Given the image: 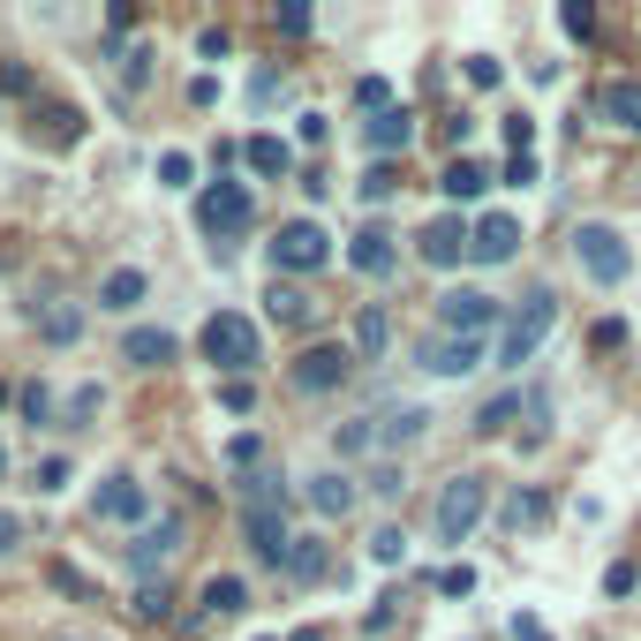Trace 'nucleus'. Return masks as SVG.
Segmentation results:
<instances>
[{"label":"nucleus","mask_w":641,"mask_h":641,"mask_svg":"<svg viewBox=\"0 0 641 641\" xmlns=\"http://www.w3.org/2000/svg\"><path fill=\"white\" fill-rule=\"evenodd\" d=\"M264 318H272V324H302V318H310V295H302L295 279H272V295H264Z\"/></svg>","instance_id":"5701e85b"},{"label":"nucleus","mask_w":641,"mask_h":641,"mask_svg":"<svg viewBox=\"0 0 641 641\" xmlns=\"http://www.w3.org/2000/svg\"><path fill=\"white\" fill-rule=\"evenodd\" d=\"M302 499H310L324 520H340V513H355V483H347V476H310V491H302Z\"/></svg>","instance_id":"412c9836"},{"label":"nucleus","mask_w":641,"mask_h":641,"mask_svg":"<svg viewBox=\"0 0 641 641\" xmlns=\"http://www.w3.org/2000/svg\"><path fill=\"white\" fill-rule=\"evenodd\" d=\"M0 468H8V453H0Z\"/></svg>","instance_id":"6e6d98bb"},{"label":"nucleus","mask_w":641,"mask_h":641,"mask_svg":"<svg viewBox=\"0 0 641 641\" xmlns=\"http://www.w3.org/2000/svg\"><path fill=\"white\" fill-rule=\"evenodd\" d=\"M144 302V272L122 264V272H106V287H99V310H136Z\"/></svg>","instance_id":"b1692460"},{"label":"nucleus","mask_w":641,"mask_h":641,"mask_svg":"<svg viewBox=\"0 0 641 641\" xmlns=\"http://www.w3.org/2000/svg\"><path fill=\"white\" fill-rule=\"evenodd\" d=\"M408 136H415V122H408L400 106H392V114H370V122H363V144H370L378 159H392V151H408Z\"/></svg>","instance_id":"aec40b11"},{"label":"nucleus","mask_w":641,"mask_h":641,"mask_svg":"<svg viewBox=\"0 0 641 641\" xmlns=\"http://www.w3.org/2000/svg\"><path fill=\"white\" fill-rule=\"evenodd\" d=\"M250 219H256V196L242 190V182H211V190L196 196V227L211 234L219 256L234 250V234H250Z\"/></svg>","instance_id":"f03ea898"},{"label":"nucleus","mask_w":641,"mask_h":641,"mask_svg":"<svg viewBox=\"0 0 641 641\" xmlns=\"http://www.w3.org/2000/svg\"><path fill=\"white\" fill-rule=\"evenodd\" d=\"M634 559H619V566H611V574H604V588H611V596H627V588H634Z\"/></svg>","instance_id":"de8ad7c7"},{"label":"nucleus","mask_w":641,"mask_h":641,"mask_svg":"<svg viewBox=\"0 0 641 641\" xmlns=\"http://www.w3.org/2000/svg\"><path fill=\"white\" fill-rule=\"evenodd\" d=\"M242 159H250V174H264V182L295 174V144H287V136H250V144H242Z\"/></svg>","instance_id":"a211bd4d"},{"label":"nucleus","mask_w":641,"mask_h":641,"mask_svg":"<svg viewBox=\"0 0 641 641\" xmlns=\"http://www.w3.org/2000/svg\"><path fill=\"white\" fill-rule=\"evenodd\" d=\"M174 551H182V520H174V513H159V520L128 543V566H136V574H151V566H167Z\"/></svg>","instance_id":"9b49d317"},{"label":"nucleus","mask_w":641,"mask_h":641,"mask_svg":"<svg viewBox=\"0 0 641 641\" xmlns=\"http://www.w3.org/2000/svg\"><path fill=\"white\" fill-rule=\"evenodd\" d=\"M551 324H559V295H528V302L506 318V332H499V363H506V370L528 363V355L551 340Z\"/></svg>","instance_id":"7ed1b4c3"},{"label":"nucleus","mask_w":641,"mask_h":641,"mask_svg":"<svg viewBox=\"0 0 641 641\" xmlns=\"http://www.w3.org/2000/svg\"><path fill=\"white\" fill-rule=\"evenodd\" d=\"M574 256H581V272H588L596 287H619V279L634 272V250H627L611 227H574Z\"/></svg>","instance_id":"39448f33"},{"label":"nucleus","mask_w":641,"mask_h":641,"mask_svg":"<svg viewBox=\"0 0 641 641\" xmlns=\"http://www.w3.org/2000/svg\"><path fill=\"white\" fill-rule=\"evenodd\" d=\"M295 641H324V634H295Z\"/></svg>","instance_id":"5fc2aeb1"},{"label":"nucleus","mask_w":641,"mask_h":641,"mask_svg":"<svg viewBox=\"0 0 641 641\" xmlns=\"http://www.w3.org/2000/svg\"><path fill=\"white\" fill-rule=\"evenodd\" d=\"M438 190H446L453 204H468V196H483V190H491V174H483L476 159H453L446 174H438Z\"/></svg>","instance_id":"393cba45"},{"label":"nucleus","mask_w":641,"mask_h":641,"mask_svg":"<svg viewBox=\"0 0 641 641\" xmlns=\"http://www.w3.org/2000/svg\"><path fill=\"white\" fill-rule=\"evenodd\" d=\"M23 415L46 423V415H54V392H46V385H23Z\"/></svg>","instance_id":"79ce46f5"},{"label":"nucleus","mask_w":641,"mask_h":641,"mask_svg":"<svg viewBox=\"0 0 641 641\" xmlns=\"http://www.w3.org/2000/svg\"><path fill=\"white\" fill-rule=\"evenodd\" d=\"M272 23H279L287 38H302V31H310V8H302V0H287V8H272Z\"/></svg>","instance_id":"ea45409f"},{"label":"nucleus","mask_w":641,"mask_h":641,"mask_svg":"<svg viewBox=\"0 0 641 641\" xmlns=\"http://www.w3.org/2000/svg\"><path fill=\"white\" fill-rule=\"evenodd\" d=\"M287 574H295V581H318V574H324V543H318V536H295V551H287Z\"/></svg>","instance_id":"a878e982"},{"label":"nucleus","mask_w":641,"mask_h":641,"mask_svg":"<svg viewBox=\"0 0 641 641\" xmlns=\"http://www.w3.org/2000/svg\"><path fill=\"white\" fill-rule=\"evenodd\" d=\"M347 370H355V355H347V347H332V340H318V347H302V355H295V370H287V378L302 385V392H332V385H347Z\"/></svg>","instance_id":"1a4fd4ad"},{"label":"nucleus","mask_w":641,"mask_h":641,"mask_svg":"<svg viewBox=\"0 0 641 641\" xmlns=\"http://www.w3.org/2000/svg\"><path fill=\"white\" fill-rule=\"evenodd\" d=\"M355 106H363V114H392V83H385V76H363V83H355Z\"/></svg>","instance_id":"7c9ffc66"},{"label":"nucleus","mask_w":641,"mask_h":641,"mask_svg":"<svg viewBox=\"0 0 641 641\" xmlns=\"http://www.w3.org/2000/svg\"><path fill=\"white\" fill-rule=\"evenodd\" d=\"M136 611H144V619H167V581H144V588H136Z\"/></svg>","instance_id":"a19ab883"},{"label":"nucleus","mask_w":641,"mask_h":641,"mask_svg":"<svg viewBox=\"0 0 641 641\" xmlns=\"http://www.w3.org/2000/svg\"><path fill=\"white\" fill-rule=\"evenodd\" d=\"M332 446H340V453H370V446H378V423H347Z\"/></svg>","instance_id":"58836bf2"},{"label":"nucleus","mask_w":641,"mask_h":641,"mask_svg":"<svg viewBox=\"0 0 641 641\" xmlns=\"http://www.w3.org/2000/svg\"><path fill=\"white\" fill-rule=\"evenodd\" d=\"M159 182H167V190H190V182H196V159H190V151H167V159H159Z\"/></svg>","instance_id":"72a5a7b5"},{"label":"nucleus","mask_w":641,"mask_h":641,"mask_svg":"<svg viewBox=\"0 0 641 641\" xmlns=\"http://www.w3.org/2000/svg\"><path fill=\"white\" fill-rule=\"evenodd\" d=\"M499 182H506V190H528V182H536V159H528V151H520V159H506V174H499Z\"/></svg>","instance_id":"c03bdc74"},{"label":"nucleus","mask_w":641,"mask_h":641,"mask_svg":"<svg viewBox=\"0 0 641 641\" xmlns=\"http://www.w3.org/2000/svg\"><path fill=\"white\" fill-rule=\"evenodd\" d=\"M370 559H378V566H400V559H408V536H400V528H378V536H370Z\"/></svg>","instance_id":"f704fd0d"},{"label":"nucleus","mask_w":641,"mask_h":641,"mask_svg":"<svg viewBox=\"0 0 641 641\" xmlns=\"http://www.w3.org/2000/svg\"><path fill=\"white\" fill-rule=\"evenodd\" d=\"M483 506H491V483H483V476H453L446 491H438V513H431L438 543H460V536L483 520Z\"/></svg>","instance_id":"20e7f679"},{"label":"nucleus","mask_w":641,"mask_h":641,"mask_svg":"<svg viewBox=\"0 0 641 641\" xmlns=\"http://www.w3.org/2000/svg\"><path fill=\"white\" fill-rule=\"evenodd\" d=\"M196 604H204V619H234V611L250 604V581H242V574H211Z\"/></svg>","instance_id":"6ab92c4d"},{"label":"nucleus","mask_w":641,"mask_h":641,"mask_svg":"<svg viewBox=\"0 0 641 641\" xmlns=\"http://www.w3.org/2000/svg\"><path fill=\"white\" fill-rule=\"evenodd\" d=\"M91 415H99V385H83V392L68 400V423H91Z\"/></svg>","instance_id":"49530a36"},{"label":"nucleus","mask_w":641,"mask_h":641,"mask_svg":"<svg viewBox=\"0 0 641 641\" xmlns=\"http://www.w3.org/2000/svg\"><path fill=\"white\" fill-rule=\"evenodd\" d=\"M15 543H23V520H15V513L0 506V559H8V551H15Z\"/></svg>","instance_id":"8fccbe9b"},{"label":"nucleus","mask_w":641,"mask_h":641,"mask_svg":"<svg viewBox=\"0 0 641 641\" xmlns=\"http://www.w3.org/2000/svg\"><path fill=\"white\" fill-rule=\"evenodd\" d=\"M596 106H604V122H611V128H627V136H641V83H634V76H611Z\"/></svg>","instance_id":"f3484780"},{"label":"nucleus","mask_w":641,"mask_h":641,"mask_svg":"<svg viewBox=\"0 0 641 641\" xmlns=\"http://www.w3.org/2000/svg\"><path fill=\"white\" fill-rule=\"evenodd\" d=\"M144 513H151V491L136 476H106L99 483V520H144Z\"/></svg>","instance_id":"ddd939ff"},{"label":"nucleus","mask_w":641,"mask_h":641,"mask_svg":"<svg viewBox=\"0 0 641 641\" xmlns=\"http://www.w3.org/2000/svg\"><path fill=\"white\" fill-rule=\"evenodd\" d=\"M438 588H446V596H468V588H476V574H468V566H446V574H438Z\"/></svg>","instance_id":"3c124183"},{"label":"nucleus","mask_w":641,"mask_h":641,"mask_svg":"<svg viewBox=\"0 0 641 641\" xmlns=\"http://www.w3.org/2000/svg\"><path fill=\"white\" fill-rule=\"evenodd\" d=\"M61 483H68V460H61V453H54V460L38 468V491H61Z\"/></svg>","instance_id":"603ef678"},{"label":"nucleus","mask_w":641,"mask_h":641,"mask_svg":"<svg viewBox=\"0 0 641 641\" xmlns=\"http://www.w3.org/2000/svg\"><path fill=\"white\" fill-rule=\"evenodd\" d=\"M506 513H513V520H536V513H543V499H536V491H513Z\"/></svg>","instance_id":"864d4df0"},{"label":"nucleus","mask_w":641,"mask_h":641,"mask_svg":"<svg viewBox=\"0 0 641 641\" xmlns=\"http://www.w3.org/2000/svg\"><path fill=\"white\" fill-rule=\"evenodd\" d=\"M438 324H446L453 340H483V332L499 324V302H491V295H476V287H453L446 302H438Z\"/></svg>","instance_id":"6e6552de"},{"label":"nucleus","mask_w":641,"mask_h":641,"mask_svg":"<svg viewBox=\"0 0 641 641\" xmlns=\"http://www.w3.org/2000/svg\"><path fill=\"white\" fill-rule=\"evenodd\" d=\"M122 83H128V91L151 83V46H128V54H122Z\"/></svg>","instance_id":"e433bc0d"},{"label":"nucleus","mask_w":641,"mask_h":641,"mask_svg":"<svg viewBox=\"0 0 641 641\" xmlns=\"http://www.w3.org/2000/svg\"><path fill=\"white\" fill-rule=\"evenodd\" d=\"M196 347H204V363H211V370H227V378L256 370V355H264V340H256V324L242 318V310H211V318H204V332H196Z\"/></svg>","instance_id":"f257e3e1"},{"label":"nucleus","mask_w":641,"mask_h":641,"mask_svg":"<svg viewBox=\"0 0 641 641\" xmlns=\"http://www.w3.org/2000/svg\"><path fill=\"white\" fill-rule=\"evenodd\" d=\"M513 641H551V627L536 611H513Z\"/></svg>","instance_id":"a18cd8bd"},{"label":"nucleus","mask_w":641,"mask_h":641,"mask_svg":"<svg viewBox=\"0 0 641 641\" xmlns=\"http://www.w3.org/2000/svg\"><path fill=\"white\" fill-rule=\"evenodd\" d=\"M415 250H423V264H438V272H446V264H460V256H468V227H460V219H431V227L415 234Z\"/></svg>","instance_id":"2eb2a0df"},{"label":"nucleus","mask_w":641,"mask_h":641,"mask_svg":"<svg viewBox=\"0 0 641 641\" xmlns=\"http://www.w3.org/2000/svg\"><path fill=\"white\" fill-rule=\"evenodd\" d=\"M38 332H46V347H68V340H76V332H83V310H46V324H38Z\"/></svg>","instance_id":"c85d7f7f"},{"label":"nucleus","mask_w":641,"mask_h":641,"mask_svg":"<svg viewBox=\"0 0 641 641\" xmlns=\"http://www.w3.org/2000/svg\"><path fill=\"white\" fill-rule=\"evenodd\" d=\"M122 363H136V370H167L174 363V332L167 324H136L122 340Z\"/></svg>","instance_id":"4468645a"},{"label":"nucleus","mask_w":641,"mask_h":641,"mask_svg":"<svg viewBox=\"0 0 641 641\" xmlns=\"http://www.w3.org/2000/svg\"><path fill=\"white\" fill-rule=\"evenodd\" d=\"M559 23H566V38H581V46L596 38V8H588V0H566V8H559Z\"/></svg>","instance_id":"c756f323"},{"label":"nucleus","mask_w":641,"mask_h":641,"mask_svg":"<svg viewBox=\"0 0 641 641\" xmlns=\"http://www.w3.org/2000/svg\"><path fill=\"white\" fill-rule=\"evenodd\" d=\"M219 408H227V415H250V408H256V385L250 378H227V385H219Z\"/></svg>","instance_id":"c9c22d12"},{"label":"nucleus","mask_w":641,"mask_h":641,"mask_svg":"<svg viewBox=\"0 0 641 641\" xmlns=\"http://www.w3.org/2000/svg\"><path fill=\"white\" fill-rule=\"evenodd\" d=\"M506 144H513V159H520V151L536 144V122H528V114H506Z\"/></svg>","instance_id":"37998d69"},{"label":"nucleus","mask_w":641,"mask_h":641,"mask_svg":"<svg viewBox=\"0 0 641 641\" xmlns=\"http://www.w3.org/2000/svg\"><path fill=\"white\" fill-rule=\"evenodd\" d=\"M347 264H355L363 279H385V272L400 264V250H392V234H385V227H363V234L347 242Z\"/></svg>","instance_id":"dca6fc26"},{"label":"nucleus","mask_w":641,"mask_h":641,"mask_svg":"<svg viewBox=\"0 0 641 641\" xmlns=\"http://www.w3.org/2000/svg\"><path fill=\"white\" fill-rule=\"evenodd\" d=\"M476 363H483V340H453V332L423 340V370H438V378H468Z\"/></svg>","instance_id":"f8f14e48"},{"label":"nucleus","mask_w":641,"mask_h":641,"mask_svg":"<svg viewBox=\"0 0 641 641\" xmlns=\"http://www.w3.org/2000/svg\"><path fill=\"white\" fill-rule=\"evenodd\" d=\"M324 256H332V234H324L318 219H287L272 234V272H318Z\"/></svg>","instance_id":"423d86ee"},{"label":"nucleus","mask_w":641,"mask_h":641,"mask_svg":"<svg viewBox=\"0 0 641 641\" xmlns=\"http://www.w3.org/2000/svg\"><path fill=\"white\" fill-rule=\"evenodd\" d=\"M513 250H520V219H513V211H483V219L468 227V256H476V264H506Z\"/></svg>","instance_id":"9d476101"},{"label":"nucleus","mask_w":641,"mask_h":641,"mask_svg":"<svg viewBox=\"0 0 641 641\" xmlns=\"http://www.w3.org/2000/svg\"><path fill=\"white\" fill-rule=\"evenodd\" d=\"M242 536H250V551L264 559V566H287V551H295L287 506H242Z\"/></svg>","instance_id":"0eeeda50"},{"label":"nucleus","mask_w":641,"mask_h":641,"mask_svg":"<svg viewBox=\"0 0 641 641\" xmlns=\"http://www.w3.org/2000/svg\"><path fill=\"white\" fill-rule=\"evenodd\" d=\"M46 136H54V144H76V136H83V114H76V106H46Z\"/></svg>","instance_id":"2f4dec72"},{"label":"nucleus","mask_w":641,"mask_h":641,"mask_svg":"<svg viewBox=\"0 0 641 641\" xmlns=\"http://www.w3.org/2000/svg\"><path fill=\"white\" fill-rule=\"evenodd\" d=\"M227 46H234L227 31H204V38H196V54H204V61H227Z\"/></svg>","instance_id":"09e8293b"},{"label":"nucleus","mask_w":641,"mask_h":641,"mask_svg":"<svg viewBox=\"0 0 641 641\" xmlns=\"http://www.w3.org/2000/svg\"><path fill=\"white\" fill-rule=\"evenodd\" d=\"M423 431H431V408H392L378 423V446H415Z\"/></svg>","instance_id":"4be33fe9"},{"label":"nucleus","mask_w":641,"mask_h":641,"mask_svg":"<svg viewBox=\"0 0 641 641\" xmlns=\"http://www.w3.org/2000/svg\"><path fill=\"white\" fill-rule=\"evenodd\" d=\"M385 340H392V324H385V310H363V318H355V347H363V355L378 363V355H385Z\"/></svg>","instance_id":"bb28decb"},{"label":"nucleus","mask_w":641,"mask_h":641,"mask_svg":"<svg viewBox=\"0 0 641 641\" xmlns=\"http://www.w3.org/2000/svg\"><path fill=\"white\" fill-rule=\"evenodd\" d=\"M256 460H264V438H256V431L227 438V468H256Z\"/></svg>","instance_id":"4c0bfd02"},{"label":"nucleus","mask_w":641,"mask_h":641,"mask_svg":"<svg viewBox=\"0 0 641 641\" xmlns=\"http://www.w3.org/2000/svg\"><path fill=\"white\" fill-rule=\"evenodd\" d=\"M520 408H528L520 392H499V400H491V408L476 415V431H483V438H499V431H506V423H513V415H520Z\"/></svg>","instance_id":"cd10ccee"},{"label":"nucleus","mask_w":641,"mask_h":641,"mask_svg":"<svg viewBox=\"0 0 641 641\" xmlns=\"http://www.w3.org/2000/svg\"><path fill=\"white\" fill-rule=\"evenodd\" d=\"M392 190H400V174H392V159H378V167L363 174V204H385Z\"/></svg>","instance_id":"473e14b6"}]
</instances>
